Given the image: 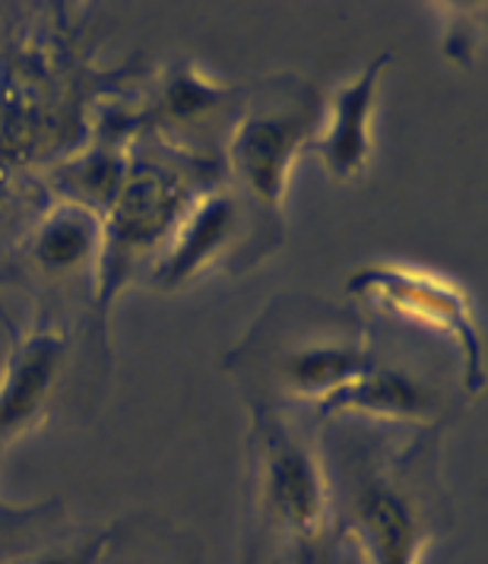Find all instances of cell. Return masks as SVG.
<instances>
[{
	"label": "cell",
	"mask_w": 488,
	"mask_h": 564,
	"mask_svg": "<svg viewBox=\"0 0 488 564\" xmlns=\"http://www.w3.org/2000/svg\"><path fill=\"white\" fill-rule=\"evenodd\" d=\"M270 501L280 520L299 533L317 527L321 517V482L308 457L295 447H280L270 463Z\"/></svg>",
	"instance_id": "6da1fadb"
},
{
	"label": "cell",
	"mask_w": 488,
	"mask_h": 564,
	"mask_svg": "<svg viewBox=\"0 0 488 564\" xmlns=\"http://www.w3.org/2000/svg\"><path fill=\"white\" fill-rule=\"evenodd\" d=\"M375 74L378 67H371L356 86H349L336 105V124L324 155L330 169L346 178L359 172L368 155V111H371V96H375Z\"/></svg>",
	"instance_id": "7a4b0ae2"
},
{
	"label": "cell",
	"mask_w": 488,
	"mask_h": 564,
	"mask_svg": "<svg viewBox=\"0 0 488 564\" xmlns=\"http://www.w3.org/2000/svg\"><path fill=\"white\" fill-rule=\"evenodd\" d=\"M361 527L368 536V549L375 555V564H412L419 530L412 523L406 505H400L397 495L375 491L361 505Z\"/></svg>",
	"instance_id": "3957f363"
}]
</instances>
